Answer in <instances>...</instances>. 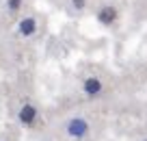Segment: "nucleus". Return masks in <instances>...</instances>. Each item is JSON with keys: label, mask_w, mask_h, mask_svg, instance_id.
I'll list each match as a JSON object with an SVG mask.
<instances>
[{"label": "nucleus", "mask_w": 147, "mask_h": 141, "mask_svg": "<svg viewBox=\"0 0 147 141\" xmlns=\"http://www.w3.org/2000/svg\"><path fill=\"white\" fill-rule=\"evenodd\" d=\"M71 5H74V9H84V5H87V0H71Z\"/></svg>", "instance_id": "nucleus-7"}, {"label": "nucleus", "mask_w": 147, "mask_h": 141, "mask_svg": "<svg viewBox=\"0 0 147 141\" xmlns=\"http://www.w3.org/2000/svg\"><path fill=\"white\" fill-rule=\"evenodd\" d=\"M82 87H84V93H87V96H97L102 91V80L100 78H87Z\"/></svg>", "instance_id": "nucleus-5"}, {"label": "nucleus", "mask_w": 147, "mask_h": 141, "mask_svg": "<svg viewBox=\"0 0 147 141\" xmlns=\"http://www.w3.org/2000/svg\"><path fill=\"white\" fill-rule=\"evenodd\" d=\"M35 117H37V109L32 104H24L22 111H20V122L26 124V126H30V124L35 122Z\"/></svg>", "instance_id": "nucleus-3"}, {"label": "nucleus", "mask_w": 147, "mask_h": 141, "mask_svg": "<svg viewBox=\"0 0 147 141\" xmlns=\"http://www.w3.org/2000/svg\"><path fill=\"white\" fill-rule=\"evenodd\" d=\"M97 20H100L104 26H110V24L117 20V9L115 7H102V9L97 11Z\"/></svg>", "instance_id": "nucleus-2"}, {"label": "nucleus", "mask_w": 147, "mask_h": 141, "mask_svg": "<svg viewBox=\"0 0 147 141\" xmlns=\"http://www.w3.org/2000/svg\"><path fill=\"white\" fill-rule=\"evenodd\" d=\"M20 5H22V0H9V11H18L20 9Z\"/></svg>", "instance_id": "nucleus-6"}, {"label": "nucleus", "mask_w": 147, "mask_h": 141, "mask_svg": "<svg viewBox=\"0 0 147 141\" xmlns=\"http://www.w3.org/2000/svg\"><path fill=\"white\" fill-rule=\"evenodd\" d=\"M145 141H147V139H145Z\"/></svg>", "instance_id": "nucleus-8"}, {"label": "nucleus", "mask_w": 147, "mask_h": 141, "mask_svg": "<svg viewBox=\"0 0 147 141\" xmlns=\"http://www.w3.org/2000/svg\"><path fill=\"white\" fill-rule=\"evenodd\" d=\"M87 132H89V124L84 122L82 117L69 119V124H67V135L69 137H74V139H82Z\"/></svg>", "instance_id": "nucleus-1"}, {"label": "nucleus", "mask_w": 147, "mask_h": 141, "mask_svg": "<svg viewBox=\"0 0 147 141\" xmlns=\"http://www.w3.org/2000/svg\"><path fill=\"white\" fill-rule=\"evenodd\" d=\"M35 31H37V20L35 18H24L22 22H20V33H22L24 37L35 35Z\"/></svg>", "instance_id": "nucleus-4"}]
</instances>
